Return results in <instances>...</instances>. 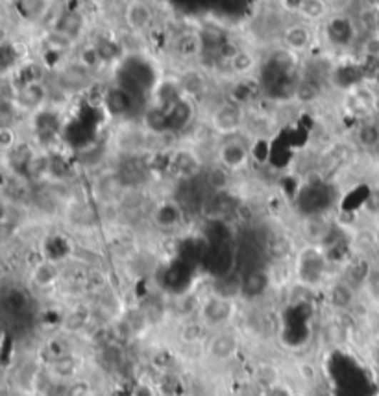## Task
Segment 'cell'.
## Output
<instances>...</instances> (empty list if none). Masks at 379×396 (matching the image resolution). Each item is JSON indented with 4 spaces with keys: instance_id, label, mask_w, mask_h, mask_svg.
<instances>
[{
    "instance_id": "obj_1",
    "label": "cell",
    "mask_w": 379,
    "mask_h": 396,
    "mask_svg": "<svg viewBox=\"0 0 379 396\" xmlns=\"http://www.w3.org/2000/svg\"><path fill=\"white\" fill-rule=\"evenodd\" d=\"M231 315H233V302L218 295L208 298L200 310V317L208 328H221L231 319Z\"/></svg>"
},
{
    "instance_id": "obj_2",
    "label": "cell",
    "mask_w": 379,
    "mask_h": 396,
    "mask_svg": "<svg viewBox=\"0 0 379 396\" xmlns=\"http://www.w3.org/2000/svg\"><path fill=\"white\" fill-rule=\"evenodd\" d=\"M244 123V111L237 104H224L211 115L213 130L221 136L231 137L235 132H239Z\"/></svg>"
},
{
    "instance_id": "obj_3",
    "label": "cell",
    "mask_w": 379,
    "mask_h": 396,
    "mask_svg": "<svg viewBox=\"0 0 379 396\" xmlns=\"http://www.w3.org/2000/svg\"><path fill=\"white\" fill-rule=\"evenodd\" d=\"M248 146L235 137H228L218 148V161L224 171H241L248 161Z\"/></svg>"
},
{
    "instance_id": "obj_4",
    "label": "cell",
    "mask_w": 379,
    "mask_h": 396,
    "mask_svg": "<svg viewBox=\"0 0 379 396\" xmlns=\"http://www.w3.org/2000/svg\"><path fill=\"white\" fill-rule=\"evenodd\" d=\"M239 352V337L233 332H217L209 337L208 355L215 361H230Z\"/></svg>"
},
{
    "instance_id": "obj_5",
    "label": "cell",
    "mask_w": 379,
    "mask_h": 396,
    "mask_svg": "<svg viewBox=\"0 0 379 396\" xmlns=\"http://www.w3.org/2000/svg\"><path fill=\"white\" fill-rule=\"evenodd\" d=\"M174 54L180 56L181 59H193L198 58L203 51L202 37L196 34H181L174 39V46H172Z\"/></svg>"
},
{
    "instance_id": "obj_6",
    "label": "cell",
    "mask_w": 379,
    "mask_h": 396,
    "mask_svg": "<svg viewBox=\"0 0 379 396\" xmlns=\"http://www.w3.org/2000/svg\"><path fill=\"white\" fill-rule=\"evenodd\" d=\"M124 19L131 30H145L152 21V9L143 0H131L126 8Z\"/></svg>"
},
{
    "instance_id": "obj_7",
    "label": "cell",
    "mask_w": 379,
    "mask_h": 396,
    "mask_svg": "<svg viewBox=\"0 0 379 396\" xmlns=\"http://www.w3.org/2000/svg\"><path fill=\"white\" fill-rule=\"evenodd\" d=\"M313 41V36L309 32V28L303 24H293L285 30L283 43L290 52H303L309 49Z\"/></svg>"
},
{
    "instance_id": "obj_8",
    "label": "cell",
    "mask_w": 379,
    "mask_h": 396,
    "mask_svg": "<svg viewBox=\"0 0 379 396\" xmlns=\"http://www.w3.org/2000/svg\"><path fill=\"white\" fill-rule=\"evenodd\" d=\"M353 302H355V293L348 282H337L330 289V304L335 310H350Z\"/></svg>"
},
{
    "instance_id": "obj_9",
    "label": "cell",
    "mask_w": 379,
    "mask_h": 396,
    "mask_svg": "<svg viewBox=\"0 0 379 396\" xmlns=\"http://www.w3.org/2000/svg\"><path fill=\"white\" fill-rule=\"evenodd\" d=\"M78 367H80V361L74 354H65L59 355V357H54L52 363H50V372L54 374L56 378L59 380H71L76 374Z\"/></svg>"
},
{
    "instance_id": "obj_10",
    "label": "cell",
    "mask_w": 379,
    "mask_h": 396,
    "mask_svg": "<svg viewBox=\"0 0 379 396\" xmlns=\"http://www.w3.org/2000/svg\"><path fill=\"white\" fill-rule=\"evenodd\" d=\"M228 67L231 68V73L239 74V76H246V74H250L252 71H256L258 59H256V56L250 51L241 49V51L228 61Z\"/></svg>"
},
{
    "instance_id": "obj_11",
    "label": "cell",
    "mask_w": 379,
    "mask_h": 396,
    "mask_svg": "<svg viewBox=\"0 0 379 396\" xmlns=\"http://www.w3.org/2000/svg\"><path fill=\"white\" fill-rule=\"evenodd\" d=\"M293 98L298 101L300 104H311V102L320 98V86L315 80H309V78L298 80V86H296Z\"/></svg>"
},
{
    "instance_id": "obj_12",
    "label": "cell",
    "mask_w": 379,
    "mask_h": 396,
    "mask_svg": "<svg viewBox=\"0 0 379 396\" xmlns=\"http://www.w3.org/2000/svg\"><path fill=\"white\" fill-rule=\"evenodd\" d=\"M357 141L361 143L365 148H375L379 146V123L368 121L357 128Z\"/></svg>"
},
{
    "instance_id": "obj_13",
    "label": "cell",
    "mask_w": 379,
    "mask_h": 396,
    "mask_svg": "<svg viewBox=\"0 0 379 396\" xmlns=\"http://www.w3.org/2000/svg\"><path fill=\"white\" fill-rule=\"evenodd\" d=\"M268 287V278L261 273H252L246 280L241 282V293L246 296H261Z\"/></svg>"
},
{
    "instance_id": "obj_14",
    "label": "cell",
    "mask_w": 379,
    "mask_h": 396,
    "mask_svg": "<svg viewBox=\"0 0 379 396\" xmlns=\"http://www.w3.org/2000/svg\"><path fill=\"white\" fill-rule=\"evenodd\" d=\"M206 332H208V326L203 324V320H193V323L183 324V328L180 332L181 341L187 342V345H196V342L203 341L206 339Z\"/></svg>"
},
{
    "instance_id": "obj_15",
    "label": "cell",
    "mask_w": 379,
    "mask_h": 396,
    "mask_svg": "<svg viewBox=\"0 0 379 396\" xmlns=\"http://www.w3.org/2000/svg\"><path fill=\"white\" fill-rule=\"evenodd\" d=\"M300 15L307 21H322L328 15V4L325 0H303Z\"/></svg>"
},
{
    "instance_id": "obj_16",
    "label": "cell",
    "mask_w": 379,
    "mask_h": 396,
    "mask_svg": "<svg viewBox=\"0 0 379 396\" xmlns=\"http://www.w3.org/2000/svg\"><path fill=\"white\" fill-rule=\"evenodd\" d=\"M156 219H158V223L165 228L176 226V224L180 223V210H178L176 205L163 204L161 210L156 215Z\"/></svg>"
},
{
    "instance_id": "obj_17",
    "label": "cell",
    "mask_w": 379,
    "mask_h": 396,
    "mask_svg": "<svg viewBox=\"0 0 379 396\" xmlns=\"http://www.w3.org/2000/svg\"><path fill=\"white\" fill-rule=\"evenodd\" d=\"M100 61H102V52H100L96 46H87V49H84V51L80 52V58H78V64L84 68H87V71H93V68L98 67Z\"/></svg>"
},
{
    "instance_id": "obj_18",
    "label": "cell",
    "mask_w": 379,
    "mask_h": 396,
    "mask_svg": "<svg viewBox=\"0 0 379 396\" xmlns=\"http://www.w3.org/2000/svg\"><path fill=\"white\" fill-rule=\"evenodd\" d=\"M73 43H74V39H71V37L65 36V34L54 32V34H50L45 45L49 46V51H52V52H65L67 49L73 46Z\"/></svg>"
},
{
    "instance_id": "obj_19",
    "label": "cell",
    "mask_w": 379,
    "mask_h": 396,
    "mask_svg": "<svg viewBox=\"0 0 379 396\" xmlns=\"http://www.w3.org/2000/svg\"><path fill=\"white\" fill-rule=\"evenodd\" d=\"M259 380H261L263 387H272V385H276V383H280V380H278V370L274 369V367H261V370H259Z\"/></svg>"
},
{
    "instance_id": "obj_20",
    "label": "cell",
    "mask_w": 379,
    "mask_h": 396,
    "mask_svg": "<svg viewBox=\"0 0 379 396\" xmlns=\"http://www.w3.org/2000/svg\"><path fill=\"white\" fill-rule=\"evenodd\" d=\"M0 145H2L4 151H9L11 146L17 145V133H15L14 128H9L8 124L2 126V130H0Z\"/></svg>"
},
{
    "instance_id": "obj_21",
    "label": "cell",
    "mask_w": 379,
    "mask_h": 396,
    "mask_svg": "<svg viewBox=\"0 0 379 396\" xmlns=\"http://www.w3.org/2000/svg\"><path fill=\"white\" fill-rule=\"evenodd\" d=\"M366 289L374 300H379V269H374L366 276Z\"/></svg>"
},
{
    "instance_id": "obj_22",
    "label": "cell",
    "mask_w": 379,
    "mask_h": 396,
    "mask_svg": "<svg viewBox=\"0 0 379 396\" xmlns=\"http://www.w3.org/2000/svg\"><path fill=\"white\" fill-rule=\"evenodd\" d=\"M261 396H293V392H290V389L287 387V385H283V383L280 382L276 383V385H272V387H266Z\"/></svg>"
},
{
    "instance_id": "obj_23",
    "label": "cell",
    "mask_w": 379,
    "mask_h": 396,
    "mask_svg": "<svg viewBox=\"0 0 379 396\" xmlns=\"http://www.w3.org/2000/svg\"><path fill=\"white\" fill-rule=\"evenodd\" d=\"M281 8L289 14H300V9L303 6V0H280Z\"/></svg>"
},
{
    "instance_id": "obj_24",
    "label": "cell",
    "mask_w": 379,
    "mask_h": 396,
    "mask_svg": "<svg viewBox=\"0 0 379 396\" xmlns=\"http://www.w3.org/2000/svg\"><path fill=\"white\" fill-rule=\"evenodd\" d=\"M300 372H302V376H303V380H305V382H315V380H316L315 365L302 363V365H300Z\"/></svg>"
},
{
    "instance_id": "obj_25",
    "label": "cell",
    "mask_w": 379,
    "mask_h": 396,
    "mask_svg": "<svg viewBox=\"0 0 379 396\" xmlns=\"http://www.w3.org/2000/svg\"><path fill=\"white\" fill-rule=\"evenodd\" d=\"M131 396H156V391L150 387L148 383H139V385L133 389Z\"/></svg>"
},
{
    "instance_id": "obj_26",
    "label": "cell",
    "mask_w": 379,
    "mask_h": 396,
    "mask_svg": "<svg viewBox=\"0 0 379 396\" xmlns=\"http://www.w3.org/2000/svg\"><path fill=\"white\" fill-rule=\"evenodd\" d=\"M374 78H375V82H378V83H379V67H378V68H375V74H374Z\"/></svg>"
}]
</instances>
